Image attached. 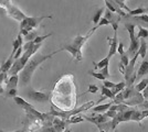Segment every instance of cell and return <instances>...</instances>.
Here are the masks:
<instances>
[{
  "label": "cell",
  "instance_id": "cell-37",
  "mask_svg": "<svg viewBox=\"0 0 148 132\" xmlns=\"http://www.w3.org/2000/svg\"><path fill=\"white\" fill-rule=\"evenodd\" d=\"M143 95V97H144V99L146 100V99H148V85H147V87L144 89V91L142 93Z\"/></svg>",
  "mask_w": 148,
  "mask_h": 132
},
{
  "label": "cell",
  "instance_id": "cell-31",
  "mask_svg": "<svg viewBox=\"0 0 148 132\" xmlns=\"http://www.w3.org/2000/svg\"><path fill=\"white\" fill-rule=\"evenodd\" d=\"M18 94V90H17V88H12V89H7V96L8 97H16Z\"/></svg>",
  "mask_w": 148,
  "mask_h": 132
},
{
  "label": "cell",
  "instance_id": "cell-26",
  "mask_svg": "<svg viewBox=\"0 0 148 132\" xmlns=\"http://www.w3.org/2000/svg\"><path fill=\"white\" fill-rule=\"evenodd\" d=\"M66 121V123H71V125H75V123H80V122H83L84 119H83V117H81L79 114H76V116H73V117H71L70 119L65 120Z\"/></svg>",
  "mask_w": 148,
  "mask_h": 132
},
{
  "label": "cell",
  "instance_id": "cell-18",
  "mask_svg": "<svg viewBox=\"0 0 148 132\" xmlns=\"http://www.w3.org/2000/svg\"><path fill=\"white\" fill-rule=\"evenodd\" d=\"M122 93H123L124 100H127V99L132 98L136 94V90L135 88H134V86H130V87H125V89H124Z\"/></svg>",
  "mask_w": 148,
  "mask_h": 132
},
{
  "label": "cell",
  "instance_id": "cell-27",
  "mask_svg": "<svg viewBox=\"0 0 148 132\" xmlns=\"http://www.w3.org/2000/svg\"><path fill=\"white\" fill-rule=\"evenodd\" d=\"M99 91V87L95 84H88V89L86 93H91V94H96Z\"/></svg>",
  "mask_w": 148,
  "mask_h": 132
},
{
  "label": "cell",
  "instance_id": "cell-39",
  "mask_svg": "<svg viewBox=\"0 0 148 132\" xmlns=\"http://www.w3.org/2000/svg\"><path fill=\"white\" fill-rule=\"evenodd\" d=\"M2 93H5V89L2 87H0V94H2Z\"/></svg>",
  "mask_w": 148,
  "mask_h": 132
},
{
  "label": "cell",
  "instance_id": "cell-30",
  "mask_svg": "<svg viewBox=\"0 0 148 132\" xmlns=\"http://www.w3.org/2000/svg\"><path fill=\"white\" fill-rule=\"evenodd\" d=\"M104 25H110V21H108L107 19H105L104 17H103L102 19L99 20V22L97 23V25H95V26L99 29V28H101V26H104Z\"/></svg>",
  "mask_w": 148,
  "mask_h": 132
},
{
  "label": "cell",
  "instance_id": "cell-7",
  "mask_svg": "<svg viewBox=\"0 0 148 132\" xmlns=\"http://www.w3.org/2000/svg\"><path fill=\"white\" fill-rule=\"evenodd\" d=\"M25 96H27L28 99L37 102H47L49 101L50 94L49 93H43V91H37L32 88H28L25 91Z\"/></svg>",
  "mask_w": 148,
  "mask_h": 132
},
{
  "label": "cell",
  "instance_id": "cell-35",
  "mask_svg": "<svg viewBox=\"0 0 148 132\" xmlns=\"http://www.w3.org/2000/svg\"><path fill=\"white\" fill-rule=\"evenodd\" d=\"M136 20H140V21H144V22H148V14H142V16H137L135 17Z\"/></svg>",
  "mask_w": 148,
  "mask_h": 132
},
{
  "label": "cell",
  "instance_id": "cell-16",
  "mask_svg": "<svg viewBox=\"0 0 148 132\" xmlns=\"http://www.w3.org/2000/svg\"><path fill=\"white\" fill-rule=\"evenodd\" d=\"M13 100H14V102L18 105V106H20L21 108H23L25 110H27V109H30V108H32L33 106L31 105V104H29L28 101H25L22 97H19V96H16V97H13Z\"/></svg>",
  "mask_w": 148,
  "mask_h": 132
},
{
  "label": "cell",
  "instance_id": "cell-40",
  "mask_svg": "<svg viewBox=\"0 0 148 132\" xmlns=\"http://www.w3.org/2000/svg\"><path fill=\"white\" fill-rule=\"evenodd\" d=\"M63 132H71V129H65Z\"/></svg>",
  "mask_w": 148,
  "mask_h": 132
},
{
  "label": "cell",
  "instance_id": "cell-3",
  "mask_svg": "<svg viewBox=\"0 0 148 132\" xmlns=\"http://www.w3.org/2000/svg\"><path fill=\"white\" fill-rule=\"evenodd\" d=\"M44 19H52V16H41V17H29L27 16L21 22H19V34L25 38L27 34L37 31L41 22Z\"/></svg>",
  "mask_w": 148,
  "mask_h": 132
},
{
  "label": "cell",
  "instance_id": "cell-10",
  "mask_svg": "<svg viewBox=\"0 0 148 132\" xmlns=\"http://www.w3.org/2000/svg\"><path fill=\"white\" fill-rule=\"evenodd\" d=\"M144 101H145V99H144V97H143L142 93H136L132 98L124 101V105H126V106H128V107H133V106H139Z\"/></svg>",
  "mask_w": 148,
  "mask_h": 132
},
{
  "label": "cell",
  "instance_id": "cell-6",
  "mask_svg": "<svg viewBox=\"0 0 148 132\" xmlns=\"http://www.w3.org/2000/svg\"><path fill=\"white\" fill-rule=\"evenodd\" d=\"M125 28L126 30L128 31V34H130V53L132 54H136V52L138 50L139 47V40L136 38L135 35V31H136V25L134 23H125Z\"/></svg>",
  "mask_w": 148,
  "mask_h": 132
},
{
  "label": "cell",
  "instance_id": "cell-5",
  "mask_svg": "<svg viewBox=\"0 0 148 132\" xmlns=\"http://www.w3.org/2000/svg\"><path fill=\"white\" fill-rule=\"evenodd\" d=\"M94 106V101H87L84 105H82L80 108H76L73 110H56L53 109V107L51 108V110L49 111V113L51 116L56 117V118H60L62 120H68L73 116L79 114L82 111H85V110H90L91 108Z\"/></svg>",
  "mask_w": 148,
  "mask_h": 132
},
{
  "label": "cell",
  "instance_id": "cell-34",
  "mask_svg": "<svg viewBox=\"0 0 148 132\" xmlns=\"http://www.w3.org/2000/svg\"><path fill=\"white\" fill-rule=\"evenodd\" d=\"M117 53L119 54V55H121V56H122L124 53H125V52H124V44H123V42H119V43H118V45H117Z\"/></svg>",
  "mask_w": 148,
  "mask_h": 132
},
{
  "label": "cell",
  "instance_id": "cell-9",
  "mask_svg": "<svg viewBox=\"0 0 148 132\" xmlns=\"http://www.w3.org/2000/svg\"><path fill=\"white\" fill-rule=\"evenodd\" d=\"M108 40V46H110V51H108V54L107 56L108 58H111L112 56L116 55L117 54V45H118V38H117V33H114V37L113 38H107Z\"/></svg>",
  "mask_w": 148,
  "mask_h": 132
},
{
  "label": "cell",
  "instance_id": "cell-2",
  "mask_svg": "<svg viewBox=\"0 0 148 132\" xmlns=\"http://www.w3.org/2000/svg\"><path fill=\"white\" fill-rule=\"evenodd\" d=\"M95 30H97L96 26H94L93 29H91L90 31L87 32L85 35H76L73 39V41L70 44H66L64 46H62L60 51H66L69 52L74 60L81 62L83 60V55H82V47L83 45L86 43V41L93 35V33L95 32Z\"/></svg>",
  "mask_w": 148,
  "mask_h": 132
},
{
  "label": "cell",
  "instance_id": "cell-23",
  "mask_svg": "<svg viewBox=\"0 0 148 132\" xmlns=\"http://www.w3.org/2000/svg\"><path fill=\"white\" fill-rule=\"evenodd\" d=\"M101 94H102V97H104L105 99H114V94L112 93V90L111 89H108V88H106V87H104V86H102V88H101Z\"/></svg>",
  "mask_w": 148,
  "mask_h": 132
},
{
  "label": "cell",
  "instance_id": "cell-33",
  "mask_svg": "<svg viewBox=\"0 0 148 132\" xmlns=\"http://www.w3.org/2000/svg\"><path fill=\"white\" fill-rule=\"evenodd\" d=\"M103 86L106 88H108V89H112V88L115 86V83L110 82L108 79H105V81H103Z\"/></svg>",
  "mask_w": 148,
  "mask_h": 132
},
{
  "label": "cell",
  "instance_id": "cell-21",
  "mask_svg": "<svg viewBox=\"0 0 148 132\" xmlns=\"http://www.w3.org/2000/svg\"><path fill=\"white\" fill-rule=\"evenodd\" d=\"M137 29H138V33H137V37L138 39H147L148 38V29L147 28H144L142 25H137Z\"/></svg>",
  "mask_w": 148,
  "mask_h": 132
},
{
  "label": "cell",
  "instance_id": "cell-4",
  "mask_svg": "<svg viewBox=\"0 0 148 132\" xmlns=\"http://www.w3.org/2000/svg\"><path fill=\"white\" fill-rule=\"evenodd\" d=\"M0 9H2L9 18L16 20L17 22H21L27 17L21 9L13 5L12 0H0Z\"/></svg>",
  "mask_w": 148,
  "mask_h": 132
},
{
  "label": "cell",
  "instance_id": "cell-20",
  "mask_svg": "<svg viewBox=\"0 0 148 132\" xmlns=\"http://www.w3.org/2000/svg\"><path fill=\"white\" fill-rule=\"evenodd\" d=\"M147 85H148V78H144V79H142L138 84H136L135 87H134L136 90V93H143L144 89L147 87Z\"/></svg>",
  "mask_w": 148,
  "mask_h": 132
},
{
  "label": "cell",
  "instance_id": "cell-41",
  "mask_svg": "<svg viewBox=\"0 0 148 132\" xmlns=\"http://www.w3.org/2000/svg\"><path fill=\"white\" fill-rule=\"evenodd\" d=\"M121 2H123V3H125V0H119Z\"/></svg>",
  "mask_w": 148,
  "mask_h": 132
},
{
  "label": "cell",
  "instance_id": "cell-14",
  "mask_svg": "<svg viewBox=\"0 0 148 132\" xmlns=\"http://www.w3.org/2000/svg\"><path fill=\"white\" fill-rule=\"evenodd\" d=\"M147 74H148V61L143 60L142 64H140V66H139V69H138V72H137L136 79L140 78V77H143V76L147 75Z\"/></svg>",
  "mask_w": 148,
  "mask_h": 132
},
{
  "label": "cell",
  "instance_id": "cell-8",
  "mask_svg": "<svg viewBox=\"0 0 148 132\" xmlns=\"http://www.w3.org/2000/svg\"><path fill=\"white\" fill-rule=\"evenodd\" d=\"M83 119L88 121V122H91V123H94L96 127L99 126V125H102V123H105V122H107V121H110V119L105 116L104 113H96L95 116L92 114V117L83 116Z\"/></svg>",
  "mask_w": 148,
  "mask_h": 132
},
{
  "label": "cell",
  "instance_id": "cell-32",
  "mask_svg": "<svg viewBox=\"0 0 148 132\" xmlns=\"http://www.w3.org/2000/svg\"><path fill=\"white\" fill-rule=\"evenodd\" d=\"M88 74L93 77H95V78H97L99 81H105V77L101 73H95V72H88Z\"/></svg>",
  "mask_w": 148,
  "mask_h": 132
},
{
  "label": "cell",
  "instance_id": "cell-15",
  "mask_svg": "<svg viewBox=\"0 0 148 132\" xmlns=\"http://www.w3.org/2000/svg\"><path fill=\"white\" fill-rule=\"evenodd\" d=\"M112 105H113V102L103 104V105H97V106H95V107H92L90 110H92L93 112H95V113H104L110 109V107H111Z\"/></svg>",
  "mask_w": 148,
  "mask_h": 132
},
{
  "label": "cell",
  "instance_id": "cell-22",
  "mask_svg": "<svg viewBox=\"0 0 148 132\" xmlns=\"http://www.w3.org/2000/svg\"><path fill=\"white\" fill-rule=\"evenodd\" d=\"M147 12V9L144 8V7H138L135 10H130L127 16H130V17H137V16H142V14H145Z\"/></svg>",
  "mask_w": 148,
  "mask_h": 132
},
{
  "label": "cell",
  "instance_id": "cell-36",
  "mask_svg": "<svg viewBox=\"0 0 148 132\" xmlns=\"http://www.w3.org/2000/svg\"><path fill=\"white\" fill-rule=\"evenodd\" d=\"M138 107L140 108L142 110H148V99H146V101H144V102H142Z\"/></svg>",
  "mask_w": 148,
  "mask_h": 132
},
{
  "label": "cell",
  "instance_id": "cell-25",
  "mask_svg": "<svg viewBox=\"0 0 148 132\" xmlns=\"http://www.w3.org/2000/svg\"><path fill=\"white\" fill-rule=\"evenodd\" d=\"M104 13V8H99V10L96 11V13L94 14V17L92 18L93 23L95 25H97V23L99 22V20L102 19V14Z\"/></svg>",
  "mask_w": 148,
  "mask_h": 132
},
{
  "label": "cell",
  "instance_id": "cell-29",
  "mask_svg": "<svg viewBox=\"0 0 148 132\" xmlns=\"http://www.w3.org/2000/svg\"><path fill=\"white\" fill-rule=\"evenodd\" d=\"M121 63L123 64L125 67L128 65V63H130V58H128V56H127V54H125V53H124L123 55L121 56Z\"/></svg>",
  "mask_w": 148,
  "mask_h": 132
},
{
  "label": "cell",
  "instance_id": "cell-42",
  "mask_svg": "<svg viewBox=\"0 0 148 132\" xmlns=\"http://www.w3.org/2000/svg\"><path fill=\"white\" fill-rule=\"evenodd\" d=\"M99 132H106V131H103V130H101V131H99ZM115 132H116V131H115Z\"/></svg>",
  "mask_w": 148,
  "mask_h": 132
},
{
  "label": "cell",
  "instance_id": "cell-13",
  "mask_svg": "<svg viewBox=\"0 0 148 132\" xmlns=\"http://www.w3.org/2000/svg\"><path fill=\"white\" fill-rule=\"evenodd\" d=\"M19 84V75H12L8 77V81L6 83L7 89H12V88H17Z\"/></svg>",
  "mask_w": 148,
  "mask_h": 132
},
{
  "label": "cell",
  "instance_id": "cell-11",
  "mask_svg": "<svg viewBox=\"0 0 148 132\" xmlns=\"http://www.w3.org/2000/svg\"><path fill=\"white\" fill-rule=\"evenodd\" d=\"M66 121L65 120H62L60 118H53V121H52V127L54 129L56 132H63L65 129H66Z\"/></svg>",
  "mask_w": 148,
  "mask_h": 132
},
{
  "label": "cell",
  "instance_id": "cell-38",
  "mask_svg": "<svg viewBox=\"0 0 148 132\" xmlns=\"http://www.w3.org/2000/svg\"><path fill=\"white\" fill-rule=\"evenodd\" d=\"M118 69H119V72H121L122 74H125V66H124L121 62H119V64H118Z\"/></svg>",
  "mask_w": 148,
  "mask_h": 132
},
{
  "label": "cell",
  "instance_id": "cell-12",
  "mask_svg": "<svg viewBox=\"0 0 148 132\" xmlns=\"http://www.w3.org/2000/svg\"><path fill=\"white\" fill-rule=\"evenodd\" d=\"M148 117V110H134V112L132 114L130 121H136V122H142L145 118Z\"/></svg>",
  "mask_w": 148,
  "mask_h": 132
},
{
  "label": "cell",
  "instance_id": "cell-1",
  "mask_svg": "<svg viewBox=\"0 0 148 132\" xmlns=\"http://www.w3.org/2000/svg\"><path fill=\"white\" fill-rule=\"evenodd\" d=\"M61 52L60 49L59 50L54 51L53 53H50L48 55H43V54H34L33 56H31V58L28 61V63L25 64V66L23 67V69L19 73L20 76H19V81H20V84L22 86H27L29 85L31 82V78L34 74L36 69L41 65L42 63H44L47 60H49L51 57H53L56 53Z\"/></svg>",
  "mask_w": 148,
  "mask_h": 132
},
{
  "label": "cell",
  "instance_id": "cell-28",
  "mask_svg": "<svg viewBox=\"0 0 148 132\" xmlns=\"http://www.w3.org/2000/svg\"><path fill=\"white\" fill-rule=\"evenodd\" d=\"M99 70H101L99 73L104 76L105 79H108V78H110V76H111V75H110V69H108V66H105L104 68L99 69Z\"/></svg>",
  "mask_w": 148,
  "mask_h": 132
},
{
  "label": "cell",
  "instance_id": "cell-24",
  "mask_svg": "<svg viewBox=\"0 0 148 132\" xmlns=\"http://www.w3.org/2000/svg\"><path fill=\"white\" fill-rule=\"evenodd\" d=\"M125 87H126V84H125V82H121L119 84H115V86L112 88L111 90H112V93L114 94V96H116L118 93L123 91L124 89H125Z\"/></svg>",
  "mask_w": 148,
  "mask_h": 132
},
{
  "label": "cell",
  "instance_id": "cell-17",
  "mask_svg": "<svg viewBox=\"0 0 148 132\" xmlns=\"http://www.w3.org/2000/svg\"><path fill=\"white\" fill-rule=\"evenodd\" d=\"M146 53H147V42H146L145 39H144V40H142V42L139 43V47H138V50L136 52V54H137L138 56H142L143 58L145 60Z\"/></svg>",
  "mask_w": 148,
  "mask_h": 132
},
{
  "label": "cell",
  "instance_id": "cell-19",
  "mask_svg": "<svg viewBox=\"0 0 148 132\" xmlns=\"http://www.w3.org/2000/svg\"><path fill=\"white\" fill-rule=\"evenodd\" d=\"M93 65H94V68L95 69L104 68L105 66H110V58H108V57H105V58L101 60V61L97 62V63H96V62H94Z\"/></svg>",
  "mask_w": 148,
  "mask_h": 132
}]
</instances>
